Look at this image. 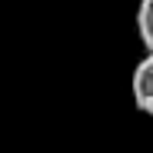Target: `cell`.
<instances>
[{
    "mask_svg": "<svg viewBox=\"0 0 153 153\" xmlns=\"http://www.w3.org/2000/svg\"><path fill=\"white\" fill-rule=\"evenodd\" d=\"M130 93H133V103L140 113L153 117V53H146L130 76Z\"/></svg>",
    "mask_w": 153,
    "mask_h": 153,
    "instance_id": "1",
    "label": "cell"
},
{
    "mask_svg": "<svg viewBox=\"0 0 153 153\" xmlns=\"http://www.w3.org/2000/svg\"><path fill=\"white\" fill-rule=\"evenodd\" d=\"M137 33L146 47V53H153V0H140L137 7Z\"/></svg>",
    "mask_w": 153,
    "mask_h": 153,
    "instance_id": "2",
    "label": "cell"
}]
</instances>
